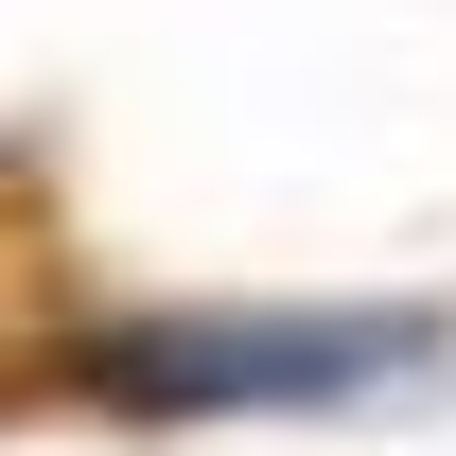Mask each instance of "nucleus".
<instances>
[{"mask_svg": "<svg viewBox=\"0 0 456 456\" xmlns=\"http://www.w3.org/2000/svg\"><path fill=\"white\" fill-rule=\"evenodd\" d=\"M403 369H439V316H106L70 334V387L123 403V421H316V403H369Z\"/></svg>", "mask_w": 456, "mask_h": 456, "instance_id": "obj_1", "label": "nucleus"}]
</instances>
